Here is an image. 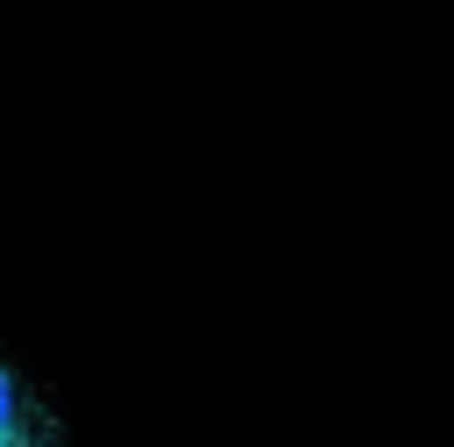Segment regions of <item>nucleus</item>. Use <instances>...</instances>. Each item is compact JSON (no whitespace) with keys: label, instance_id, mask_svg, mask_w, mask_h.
Wrapping results in <instances>:
<instances>
[{"label":"nucleus","instance_id":"f257e3e1","mask_svg":"<svg viewBox=\"0 0 454 447\" xmlns=\"http://www.w3.org/2000/svg\"><path fill=\"white\" fill-rule=\"evenodd\" d=\"M0 447H71L64 419L50 412V397L7 362H0Z\"/></svg>","mask_w":454,"mask_h":447}]
</instances>
